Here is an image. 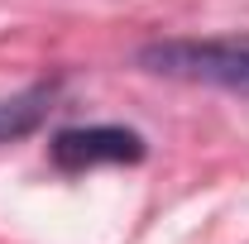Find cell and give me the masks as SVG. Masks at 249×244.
I'll return each instance as SVG.
<instances>
[{
  "label": "cell",
  "mask_w": 249,
  "mask_h": 244,
  "mask_svg": "<svg viewBox=\"0 0 249 244\" xmlns=\"http://www.w3.org/2000/svg\"><path fill=\"white\" fill-rule=\"evenodd\" d=\"M53 101H58V82H38V87H24L15 96H0V144L29 139L34 129L48 120Z\"/></svg>",
  "instance_id": "3957f363"
},
{
  "label": "cell",
  "mask_w": 249,
  "mask_h": 244,
  "mask_svg": "<svg viewBox=\"0 0 249 244\" xmlns=\"http://www.w3.org/2000/svg\"><path fill=\"white\" fill-rule=\"evenodd\" d=\"M139 67L187 82V87H220L249 96V34H206V38H158L139 48Z\"/></svg>",
  "instance_id": "6da1fadb"
},
{
  "label": "cell",
  "mask_w": 249,
  "mask_h": 244,
  "mask_svg": "<svg viewBox=\"0 0 249 244\" xmlns=\"http://www.w3.org/2000/svg\"><path fill=\"white\" fill-rule=\"evenodd\" d=\"M48 158L62 173H91V168H120L144 158V134L129 124H77L62 129L48 144Z\"/></svg>",
  "instance_id": "7a4b0ae2"
}]
</instances>
